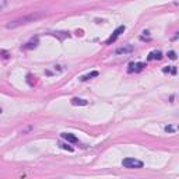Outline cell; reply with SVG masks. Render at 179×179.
Instances as JSON below:
<instances>
[{"mask_svg":"<svg viewBox=\"0 0 179 179\" xmlns=\"http://www.w3.org/2000/svg\"><path fill=\"white\" fill-rule=\"evenodd\" d=\"M124 30H126V27H124V25H119V27L116 28L115 31H113V34L111 35V38H108V39H106L105 43H106V45H111V43H113L119 38V35L124 32Z\"/></svg>","mask_w":179,"mask_h":179,"instance_id":"obj_3","label":"cell"},{"mask_svg":"<svg viewBox=\"0 0 179 179\" xmlns=\"http://www.w3.org/2000/svg\"><path fill=\"white\" fill-rule=\"evenodd\" d=\"M168 58L169 59H172V60H175L176 59V53L173 51H171V52H168Z\"/></svg>","mask_w":179,"mask_h":179,"instance_id":"obj_13","label":"cell"},{"mask_svg":"<svg viewBox=\"0 0 179 179\" xmlns=\"http://www.w3.org/2000/svg\"><path fill=\"white\" fill-rule=\"evenodd\" d=\"M98 74H100V73H98V71H91V73H88V74H85V76L80 77V80H81V81H87V80L92 79V77H97Z\"/></svg>","mask_w":179,"mask_h":179,"instance_id":"obj_9","label":"cell"},{"mask_svg":"<svg viewBox=\"0 0 179 179\" xmlns=\"http://www.w3.org/2000/svg\"><path fill=\"white\" fill-rule=\"evenodd\" d=\"M62 137H63L66 141H69V143H77V141H79V139H77L74 134H71V133H62Z\"/></svg>","mask_w":179,"mask_h":179,"instance_id":"obj_7","label":"cell"},{"mask_svg":"<svg viewBox=\"0 0 179 179\" xmlns=\"http://www.w3.org/2000/svg\"><path fill=\"white\" fill-rule=\"evenodd\" d=\"M146 67V63L137 62V63H130L129 64V73H139Z\"/></svg>","mask_w":179,"mask_h":179,"instance_id":"obj_4","label":"cell"},{"mask_svg":"<svg viewBox=\"0 0 179 179\" xmlns=\"http://www.w3.org/2000/svg\"><path fill=\"white\" fill-rule=\"evenodd\" d=\"M59 146L62 147L63 150H67V151H73V147H70V146H67V144H63V143H60Z\"/></svg>","mask_w":179,"mask_h":179,"instance_id":"obj_12","label":"cell"},{"mask_svg":"<svg viewBox=\"0 0 179 179\" xmlns=\"http://www.w3.org/2000/svg\"><path fill=\"white\" fill-rule=\"evenodd\" d=\"M147 59H148V60H161V59H162V53H161L160 51H153Z\"/></svg>","mask_w":179,"mask_h":179,"instance_id":"obj_6","label":"cell"},{"mask_svg":"<svg viewBox=\"0 0 179 179\" xmlns=\"http://www.w3.org/2000/svg\"><path fill=\"white\" fill-rule=\"evenodd\" d=\"M87 104H88V101L83 100V98H73L71 100V105H74V106H85Z\"/></svg>","mask_w":179,"mask_h":179,"instance_id":"obj_8","label":"cell"},{"mask_svg":"<svg viewBox=\"0 0 179 179\" xmlns=\"http://www.w3.org/2000/svg\"><path fill=\"white\" fill-rule=\"evenodd\" d=\"M0 113H2V108H0Z\"/></svg>","mask_w":179,"mask_h":179,"instance_id":"obj_15","label":"cell"},{"mask_svg":"<svg viewBox=\"0 0 179 179\" xmlns=\"http://www.w3.org/2000/svg\"><path fill=\"white\" fill-rule=\"evenodd\" d=\"M122 165L124 168H129V169H139V168H143V162L140 160H136V158H124L122 161Z\"/></svg>","mask_w":179,"mask_h":179,"instance_id":"obj_2","label":"cell"},{"mask_svg":"<svg viewBox=\"0 0 179 179\" xmlns=\"http://www.w3.org/2000/svg\"><path fill=\"white\" fill-rule=\"evenodd\" d=\"M165 132H167V133H173V132H175V128H173V126H165Z\"/></svg>","mask_w":179,"mask_h":179,"instance_id":"obj_14","label":"cell"},{"mask_svg":"<svg viewBox=\"0 0 179 179\" xmlns=\"http://www.w3.org/2000/svg\"><path fill=\"white\" fill-rule=\"evenodd\" d=\"M37 45H38V39H35L34 42L31 41V42L25 43V45L22 46V48H24V49H32V48H37Z\"/></svg>","mask_w":179,"mask_h":179,"instance_id":"obj_10","label":"cell"},{"mask_svg":"<svg viewBox=\"0 0 179 179\" xmlns=\"http://www.w3.org/2000/svg\"><path fill=\"white\" fill-rule=\"evenodd\" d=\"M43 13H31V14H25L22 17H18V18L13 20V21H9L6 24V28L9 30H14V28H18L21 25H25V24H30V22H34L37 21V20L42 18L43 17Z\"/></svg>","mask_w":179,"mask_h":179,"instance_id":"obj_1","label":"cell"},{"mask_svg":"<svg viewBox=\"0 0 179 179\" xmlns=\"http://www.w3.org/2000/svg\"><path fill=\"white\" fill-rule=\"evenodd\" d=\"M162 71H164V73H172V74H175L176 73V67L175 66H167V67H164V69H162Z\"/></svg>","mask_w":179,"mask_h":179,"instance_id":"obj_11","label":"cell"},{"mask_svg":"<svg viewBox=\"0 0 179 179\" xmlns=\"http://www.w3.org/2000/svg\"><path fill=\"white\" fill-rule=\"evenodd\" d=\"M134 51L133 45H126V46H122V48H118L116 49V55H128V53H132Z\"/></svg>","mask_w":179,"mask_h":179,"instance_id":"obj_5","label":"cell"}]
</instances>
